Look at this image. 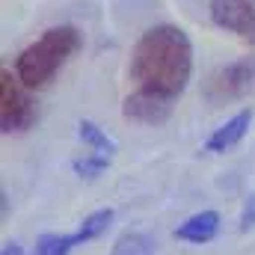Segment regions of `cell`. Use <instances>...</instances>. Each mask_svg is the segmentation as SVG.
Returning a JSON list of instances; mask_svg holds the SVG:
<instances>
[{"label": "cell", "instance_id": "obj_1", "mask_svg": "<svg viewBox=\"0 0 255 255\" xmlns=\"http://www.w3.org/2000/svg\"><path fill=\"white\" fill-rule=\"evenodd\" d=\"M128 77L136 89L178 101L193 77V42L178 24H154L130 48Z\"/></svg>", "mask_w": 255, "mask_h": 255}, {"label": "cell", "instance_id": "obj_2", "mask_svg": "<svg viewBox=\"0 0 255 255\" xmlns=\"http://www.w3.org/2000/svg\"><path fill=\"white\" fill-rule=\"evenodd\" d=\"M80 48H83V33L74 24L48 27L36 42H30L15 57V77L30 92H39L57 80V74L68 65L74 54H80Z\"/></svg>", "mask_w": 255, "mask_h": 255}, {"label": "cell", "instance_id": "obj_3", "mask_svg": "<svg viewBox=\"0 0 255 255\" xmlns=\"http://www.w3.org/2000/svg\"><path fill=\"white\" fill-rule=\"evenodd\" d=\"M202 92H205V101L214 107L247 98L250 92H255V57H241L235 63L220 65L217 71H211Z\"/></svg>", "mask_w": 255, "mask_h": 255}, {"label": "cell", "instance_id": "obj_4", "mask_svg": "<svg viewBox=\"0 0 255 255\" xmlns=\"http://www.w3.org/2000/svg\"><path fill=\"white\" fill-rule=\"evenodd\" d=\"M39 110L30 98V89L9 71H0V130L3 133H21L36 125Z\"/></svg>", "mask_w": 255, "mask_h": 255}, {"label": "cell", "instance_id": "obj_5", "mask_svg": "<svg viewBox=\"0 0 255 255\" xmlns=\"http://www.w3.org/2000/svg\"><path fill=\"white\" fill-rule=\"evenodd\" d=\"M211 24L255 48V0H208Z\"/></svg>", "mask_w": 255, "mask_h": 255}, {"label": "cell", "instance_id": "obj_6", "mask_svg": "<svg viewBox=\"0 0 255 255\" xmlns=\"http://www.w3.org/2000/svg\"><path fill=\"white\" fill-rule=\"evenodd\" d=\"M172 110H175V101L145 92V89H133L122 101V116L130 122H139V125H163L172 119Z\"/></svg>", "mask_w": 255, "mask_h": 255}, {"label": "cell", "instance_id": "obj_7", "mask_svg": "<svg viewBox=\"0 0 255 255\" xmlns=\"http://www.w3.org/2000/svg\"><path fill=\"white\" fill-rule=\"evenodd\" d=\"M253 119H255L253 107L238 110L232 119H226L223 125H217L214 130H211V136L205 139V151H208V154H226V151H232V148L250 133Z\"/></svg>", "mask_w": 255, "mask_h": 255}, {"label": "cell", "instance_id": "obj_8", "mask_svg": "<svg viewBox=\"0 0 255 255\" xmlns=\"http://www.w3.org/2000/svg\"><path fill=\"white\" fill-rule=\"evenodd\" d=\"M220 226H223V217L220 211H196L190 214L184 223H178L172 229V238L181 241V244H193V247H205L211 244L217 235H220Z\"/></svg>", "mask_w": 255, "mask_h": 255}, {"label": "cell", "instance_id": "obj_9", "mask_svg": "<svg viewBox=\"0 0 255 255\" xmlns=\"http://www.w3.org/2000/svg\"><path fill=\"white\" fill-rule=\"evenodd\" d=\"M113 220H116V211H113V208H98V211L86 214V217L80 220L77 232H74V241H77V247L98 241V238H101V235H104V232L113 226Z\"/></svg>", "mask_w": 255, "mask_h": 255}, {"label": "cell", "instance_id": "obj_10", "mask_svg": "<svg viewBox=\"0 0 255 255\" xmlns=\"http://www.w3.org/2000/svg\"><path fill=\"white\" fill-rule=\"evenodd\" d=\"M77 136H80V142H83L89 151H98V154H104V157H116V151H119L116 139L107 136V130L98 128L92 119H80V122H77Z\"/></svg>", "mask_w": 255, "mask_h": 255}, {"label": "cell", "instance_id": "obj_11", "mask_svg": "<svg viewBox=\"0 0 255 255\" xmlns=\"http://www.w3.org/2000/svg\"><path fill=\"white\" fill-rule=\"evenodd\" d=\"M154 253H157V241L148 232H125L110 250V255H154Z\"/></svg>", "mask_w": 255, "mask_h": 255}, {"label": "cell", "instance_id": "obj_12", "mask_svg": "<svg viewBox=\"0 0 255 255\" xmlns=\"http://www.w3.org/2000/svg\"><path fill=\"white\" fill-rule=\"evenodd\" d=\"M110 160L113 157H104L98 151H86V154H77L71 157V169L80 181H98L107 169H110Z\"/></svg>", "mask_w": 255, "mask_h": 255}, {"label": "cell", "instance_id": "obj_13", "mask_svg": "<svg viewBox=\"0 0 255 255\" xmlns=\"http://www.w3.org/2000/svg\"><path fill=\"white\" fill-rule=\"evenodd\" d=\"M77 247L74 241V232L65 235V232H45L36 238V247H33V255H71Z\"/></svg>", "mask_w": 255, "mask_h": 255}, {"label": "cell", "instance_id": "obj_14", "mask_svg": "<svg viewBox=\"0 0 255 255\" xmlns=\"http://www.w3.org/2000/svg\"><path fill=\"white\" fill-rule=\"evenodd\" d=\"M244 235L255 232V193H250L244 199V208H241V226H238Z\"/></svg>", "mask_w": 255, "mask_h": 255}, {"label": "cell", "instance_id": "obj_15", "mask_svg": "<svg viewBox=\"0 0 255 255\" xmlns=\"http://www.w3.org/2000/svg\"><path fill=\"white\" fill-rule=\"evenodd\" d=\"M0 255H24V247H21L18 241H6L3 250H0Z\"/></svg>", "mask_w": 255, "mask_h": 255}]
</instances>
